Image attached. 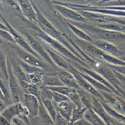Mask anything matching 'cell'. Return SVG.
I'll return each mask as SVG.
<instances>
[{
	"mask_svg": "<svg viewBox=\"0 0 125 125\" xmlns=\"http://www.w3.org/2000/svg\"><path fill=\"white\" fill-rule=\"evenodd\" d=\"M30 2H31L34 9H35V12H36L37 20H38L37 23L38 24V27L40 28L39 29L41 31H42L44 34H46L47 35L55 39L59 42H60L68 50H69L70 52H71L74 55H76L78 59H79L80 60H82L85 62L84 59L82 58V56L77 52L76 49L73 47V41H67V36H65L64 35H63L62 33H61L59 31H58L57 29H56L51 22L43 15L41 11L38 9V8L36 6V5L32 1H30Z\"/></svg>",
	"mask_w": 125,
	"mask_h": 125,
	"instance_id": "6da1fadb",
	"label": "cell"
},
{
	"mask_svg": "<svg viewBox=\"0 0 125 125\" xmlns=\"http://www.w3.org/2000/svg\"><path fill=\"white\" fill-rule=\"evenodd\" d=\"M68 22H70L73 26L82 29L92 40L93 38H95V40H103L113 44L115 43L124 41V33L101 29L94 26V25L88 24L86 22H76L71 21Z\"/></svg>",
	"mask_w": 125,
	"mask_h": 125,
	"instance_id": "7a4b0ae2",
	"label": "cell"
},
{
	"mask_svg": "<svg viewBox=\"0 0 125 125\" xmlns=\"http://www.w3.org/2000/svg\"><path fill=\"white\" fill-rule=\"evenodd\" d=\"M36 35L38 37H39L41 39H42L45 43H47L49 45V47H51L53 50H55V52H57L58 53L62 55L63 57H64L67 59H70V60L76 61L79 64H80L82 66L88 67V64H87L85 62H84L83 61L80 60L79 59H78L76 55H74L71 52L68 50L63 44H62L60 42L56 41L55 39L47 35L46 34H44L39 29H36Z\"/></svg>",
	"mask_w": 125,
	"mask_h": 125,
	"instance_id": "3957f363",
	"label": "cell"
},
{
	"mask_svg": "<svg viewBox=\"0 0 125 125\" xmlns=\"http://www.w3.org/2000/svg\"><path fill=\"white\" fill-rule=\"evenodd\" d=\"M92 67L94 71L97 72L100 76H103L106 80L116 91H118L123 97L124 96V92L123 91L124 85L118 80V79L115 77L113 71L109 67H108V66L106 64H104L102 62L95 61L92 64Z\"/></svg>",
	"mask_w": 125,
	"mask_h": 125,
	"instance_id": "277c9868",
	"label": "cell"
},
{
	"mask_svg": "<svg viewBox=\"0 0 125 125\" xmlns=\"http://www.w3.org/2000/svg\"><path fill=\"white\" fill-rule=\"evenodd\" d=\"M86 21L94 22V24L108 23V22H117V23L124 25V17H118L114 16H109L104 14H95L88 11H79Z\"/></svg>",
	"mask_w": 125,
	"mask_h": 125,
	"instance_id": "5b68a950",
	"label": "cell"
},
{
	"mask_svg": "<svg viewBox=\"0 0 125 125\" xmlns=\"http://www.w3.org/2000/svg\"><path fill=\"white\" fill-rule=\"evenodd\" d=\"M7 70H8V86H9V92L10 93L11 98L15 103H19L21 95H22V88L17 80V79L14 74L12 66L9 62V60L7 59Z\"/></svg>",
	"mask_w": 125,
	"mask_h": 125,
	"instance_id": "8992f818",
	"label": "cell"
},
{
	"mask_svg": "<svg viewBox=\"0 0 125 125\" xmlns=\"http://www.w3.org/2000/svg\"><path fill=\"white\" fill-rule=\"evenodd\" d=\"M68 71H70L73 75L79 88L83 89V90L85 91V92H87L88 93H89L90 94H92L94 97L97 99L99 101L104 100V98L101 96L100 93L91 85V84L81 76L79 71L77 69H76V68H74L73 67H72L71 64V67L69 68V70H68Z\"/></svg>",
	"mask_w": 125,
	"mask_h": 125,
	"instance_id": "52a82bcc",
	"label": "cell"
},
{
	"mask_svg": "<svg viewBox=\"0 0 125 125\" xmlns=\"http://www.w3.org/2000/svg\"><path fill=\"white\" fill-rule=\"evenodd\" d=\"M22 33H23V36L22 37L24 38V39L29 44V46L31 47V49L39 56V58H42L47 63H49L50 64H53L52 60L49 57L47 52H46V50H45L44 47L39 43V41H38L33 36L29 35V33H27L26 31H22Z\"/></svg>",
	"mask_w": 125,
	"mask_h": 125,
	"instance_id": "ba28073f",
	"label": "cell"
},
{
	"mask_svg": "<svg viewBox=\"0 0 125 125\" xmlns=\"http://www.w3.org/2000/svg\"><path fill=\"white\" fill-rule=\"evenodd\" d=\"M0 17L2 18V20L3 22H5V24H4V25L6 26V28H7L8 32L10 34L11 36H12V38H13V39H14V43H17V44L19 45V46L21 47V49H22L23 50H25V51H26V52L31 53V54L33 55H35V57L39 58V56H38L35 52H34V51L31 49V47L29 46V44L27 43V42L26 41V40L24 39V38L22 37V35H21L20 34L17 30H15L12 26H11V25L9 23V22H8L4 17H2L1 14H0Z\"/></svg>",
	"mask_w": 125,
	"mask_h": 125,
	"instance_id": "9c48e42d",
	"label": "cell"
},
{
	"mask_svg": "<svg viewBox=\"0 0 125 125\" xmlns=\"http://www.w3.org/2000/svg\"><path fill=\"white\" fill-rule=\"evenodd\" d=\"M53 3L55 5V10H57L62 16L67 19L69 21L76 22H87L86 20L79 12H77V11L72 10L69 8H67L65 6L61 5L55 1L53 2Z\"/></svg>",
	"mask_w": 125,
	"mask_h": 125,
	"instance_id": "30bf717a",
	"label": "cell"
},
{
	"mask_svg": "<svg viewBox=\"0 0 125 125\" xmlns=\"http://www.w3.org/2000/svg\"><path fill=\"white\" fill-rule=\"evenodd\" d=\"M92 43L102 52L114 56V57H116L119 59L124 57V54L113 43L103 40H94Z\"/></svg>",
	"mask_w": 125,
	"mask_h": 125,
	"instance_id": "8fae6325",
	"label": "cell"
},
{
	"mask_svg": "<svg viewBox=\"0 0 125 125\" xmlns=\"http://www.w3.org/2000/svg\"><path fill=\"white\" fill-rule=\"evenodd\" d=\"M23 104H24L25 109L26 110L27 114H29L30 117L34 118L38 115L39 106H40L38 98H37L34 95L24 93L23 94Z\"/></svg>",
	"mask_w": 125,
	"mask_h": 125,
	"instance_id": "7c38bea8",
	"label": "cell"
},
{
	"mask_svg": "<svg viewBox=\"0 0 125 125\" xmlns=\"http://www.w3.org/2000/svg\"><path fill=\"white\" fill-rule=\"evenodd\" d=\"M77 70L79 71H80V72H82V73H85V75H87V76H90L91 78H92V79H95L96 81H97V82H99V83H100L101 84H103L104 85H105L106 87H107L109 89H110L112 92L114 93V94H117L118 96H119V97H124L118 91H116L114 88H113L106 80V79L102 76H100L99 73H97V72H95V71H94L92 69H90L89 67H83V66H82V65H77Z\"/></svg>",
	"mask_w": 125,
	"mask_h": 125,
	"instance_id": "4fadbf2b",
	"label": "cell"
},
{
	"mask_svg": "<svg viewBox=\"0 0 125 125\" xmlns=\"http://www.w3.org/2000/svg\"><path fill=\"white\" fill-rule=\"evenodd\" d=\"M17 55L20 59H21L22 61H23L24 62L31 66L40 68V69L42 70H43L47 66L46 64L41 60H40L38 58L35 57V55H31V53L22 49H17Z\"/></svg>",
	"mask_w": 125,
	"mask_h": 125,
	"instance_id": "5bb4252c",
	"label": "cell"
},
{
	"mask_svg": "<svg viewBox=\"0 0 125 125\" xmlns=\"http://www.w3.org/2000/svg\"><path fill=\"white\" fill-rule=\"evenodd\" d=\"M44 47L45 50H46V52H47L49 57L50 58V59L52 60L53 64L62 68L63 70H66V71L69 70L71 64L67 62V61L65 59V58H64L62 55H60L57 52L53 50L51 47H50L48 46V45H47L46 47Z\"/></svg>",
	"mask_w": 125,
	"mask_h": 125,
	"instance_id": "9a60e30c",
	"label": "cell"
},
{
	"mask_svg": "<svg viewBox=\"0 0 125 125\" xmlns=\"http://www.w3.org/2000/svg\"><path fill=\"white\" fill-rule=\"evenodd\" d=\"M101 96L103 97L104 100L107 104H111L116 110L121 111V112H124V103L120 98L121 97L118 96L117 94L112 93V92H100Z\"/></svg>",
	"mask_w": 125,
	"mask_h": 125,
	"instance_id": "2e32d148",
	"label": "cell"
},
{
	"mask_svg": "<svg viewBox=\"0 0 125 125\" xmlns=\"http://www.w3.org/2000/svg\"><path fill=\"white\" fill-rule=\"evenodd\" d=\"M17 2L20 9L21 10L22 14L29 20L37 23L38 20H37L36 12L35 9H34L31 2L27 1V0H19Z\"/></svg>",
	"mask_w": 125,
	"mask_h": 125,
	"instance_id": "e0dca14e",
	"label": "cell"
},
{
	"mask_svg": "<svg viewBox=\"0 0 125 125\" xmlns=\"http://www.w3.org/2000/svg\"><path fill=\"white\" fill-rule=\"evenodd\" d=\"M56 76H58V78L59 79V80L61 81L63 85L75 89H79V85L76 81L73 75L70 71L62 70L56 73Z\"/></svg>",
	"mask_w": 125,
	"mask_h": 125,
	"instance_id": "ac0fdd59",
	"label": "cell"
},
{
	"mask_svg": "<svg viewBox=\"0 0 125 125\" xmlns=\"http://www.w3.org/2000/svg\"><path fill=\"white\" fill-rule=\"evenodd\" d=\"M83 118L92 125H106V123L96 114L92 108L85 110L83 115Z\"/></svg>",
	"mask_w": 125,
	"mask_h": 125,
	"instance_id": "d6986e66",
	"label": "cell"
},
{
	"mask_svg": "<svg viewBox=\"0 0 125 125\" xmlns=\"http://www.w3.org/2000/svg\"><path fill=\"white\" fill-rule=\"evenodd\" d=\"M26 111V109L22 106V105L20 103H17L16 104L11 106L8 109H7L3 112V117H5L8 120H10L14 115H19L20 113H22L23 112Z\"/></svg>",
	"mask_w": 125,
	"mask_h": 125,
	"instance_id": "ffe728a7",
	"label": "cell"
},
{
	"mask_svg": "<svg viewBox=\"0 0 125 125\" xmlns=\"http://www.w3.org/2000/svg\"><path fill=\"white\" fill-rule=\"evenodd\" d=\"M94 26L100 28L101 29H104L106 31H117L124 33V25H121L117 22H108V23H101V24H93Z\"/></svg>",
	"mask_w": 125,
	"mask_h": 125,
	"instance_id": "44dd1931",
	"label": "cell"
},
{
	"mask_svg": "<svg viewBox=\"0 0 125 125\" xmlns=\"http://www.w3.org/2000/svg\"><path fill=\"white\" fill-rule=\"evenodd\" d=\"M67 25L68 26L71 31L74 34V35L79 38V40H81V41H86V42H89V43H92L93 42V40L86 33H85L82 29H80L79 28L73 26V24H71L70 22L67 21Z\"/></svg>",
	"mask_w": 125,
	"mask_h": 125,
	"instance_id": "7402d4cb",
	"label": "cell"
},
{
	"mask_svg": "<svg viewBox=\"0 0 125 125\" xmlns=\"http://www.w3.org/2000/svg\"><path fill=\"white\" fill-rule=\"evenodd\" d=\"M41 102L43 104V106L45 107L47 112H48V114L50 116L51 119L54 122L58 112H57V110H56L55 106V104L53 103L52 100L51 98H50V99H43V100H41Z\"/></svg>",
	"mask_w": 125,
	"mask_h": 125,
	"instance_id": "603a6c76",
	"label": "cell"
},
{
	"mask_svg": "<svg viewBox=\"0 0 125 125\" xmlns=\"http://www.w3.org/2000/svg\"><path fill=\"white\" fill-rule=\"evenodd\" d=\"M76 91H77V93L79 97H80V100H81L83 106L86 109L92 108L93 96L92 94H90L89 93H88L87 92H85V91L80 89V88L77 89Z\"/></svg>",
	"mask_w": 125,
	"mask_h": 125,
	"instance_id": "cb8c5ba5",
	"label": "cell"
},
{
	"mask_svg": "<svg viewBox=\"0 0 125 125\" xmlns=\"http://www.w3.org/2000/svg\"><path fill=\"white\" fill-rule=\"evenodd\" d=\"M63 85L61 81L59 80V79L58 76L55 75H51V76H46L43 77L42 80V87H55V86H61Z\"/></svg>",
	"mask_w": 125,
	"mask_h": 125,
	"instance_id": "d4e9b609",
	"label": "cell"
},
{
	"mask_svg": "<svg viewBox=\"0 0 125 125\" xmlns=\"http://www.w3.org/2000/svg\"><path fill=\"white\" fill-rule=\"evenodd\" d=\"M100 104H101L102 106L104 107V110L106 112V113L109 115V117H111V118H112H112H114L118 120V121H121V122H123V121H124V115L119 114V113H118L117 111H115V109H113L111 106H109L106 103V102H104V100H102V101H100Z\"/></svg>",
	"mask_w": 125,
	"mask_h": 125,
	"instance_id": "484cf974",
	"label": "cell"
},
{
	"mask_svg": "<svg viewBox=\"0 0 125 125\" xmlns=\"http://www.w3.org/2000/svg\"><path fill=\"white\" fill-rule=\"evenodd\" d=\"M22 90L25 94L34 95V96H35L37 98H38L39 100L41 98V87L38 85H33V84H31L29 83L24 88H22Z\"/></svg>",
	"mask_w": 125,
	"mask_h": 125,
	"instance_id": "4316f807",
	"label": "cell"
},
{
	"mask_svg": "<svg viewBox=\"0 0 125 125\" xmlns=\"http://www.w3.org/2000/svg\"><path fill=\"white\" fill-rule=\"evenodd\" d=\"M18 65L20 67L21 69L23 71V72L26 74V75H29V74H32V73H38V72H42L43 70L40 69V68L35 67H33L31 66L28 64H26V62H24L23 61H22L21 59H18Z\"/></svg>",
	"mask_w": 125,
	"mask_h": 125,
	"instance_id": "83f0119b",
	"label": "cell"
},
{
	"mask_svg": "<svg viewBox=\"0 0 125 125\" xmlns=\"http://www.w3.org/2000/svg\"><path fill=\"white\" fill-rule=\"evenodd\" d=\"M87 109L85 107H82V108H76L74 107L72 113H71V119L70 121L71 123H75L76 121L80 120L81 118H83V115H84V112H85Z\"/></svg>",
	"mask_w": 125,
	"mask_h": 125,
	"instance_id": "f1b7e54d",
	"label": "cell"
},
{
	"mask_svg": "<svg viewBox=\"0 0 125 125\" xmlns=\"http://www.w3.org/2000/svg\"><path fill=\"white\" fill-rule=\"evenodd\" d=\"M27 77H28V80H29V83L40 86L42 84L43 73V71L35 73H32V74L27 75Z\"/></svg>",
	"mask_w": 125,
	"mask_h": 125,
	"instance_id": "f546056e",
	"label": "cell"
},
{
	"mask_svg": "<svg viewBox=\"0 0 125 125\" xmlns=\"http://www.w3.org/2000/svg\"><path fill=\"white\" fill-rule=\"evenodd\" d=\"M7 59L5 55L0 47V70L2 72V73L4 74L5 79L6 80H8V70H7Z\"/></svg>",
	"mask_w": 125,
	"mask_h": 125,
	"instance_id": "4dcf8cb0",
	"label": "cell"
},
{
	"mask_svg": "<svg viewBox=\"0 0 125 125\" xmlns=\"http://www.w3.org/2000/svg\"><path fill=\"white\" fill-rule=\"evenodd\" d=\"M38 115H41V117L42 118V119L45 121V122H47L49 124H52L53 121L51 119L50 116L49 115L48 112H47L46 109L43 106V104L41 102H40V106H39V111H38Z\"/></svg>",
	"mask_w": 125,
	"mask_h": 125,
	"instance_id": "1f68e13d",
	"label": "cell"
},
{
	"mask_svg": "<svg viewBox=\"0 0 125 125\" xmlns=\"http://www.w3.org/2000/svg\"><path fill=\"white\" fill-rule=\"evenodd\" d=\"M51 96H52V101L55 104H59L61 102L68 100V98L67 97H65L64 95H62L59 93H57V92H51Z\"/></svg>",
	"mask_w": 125,
	"mask_h": 125,
	"instance_id": "d6a6232c",
	"label": "cell"
},
{
	"mask_svg": "<svg viewBox=\"0 0 125 125\" xmlns=\"http://www.w3.org/2000/svg\"><path fill=\"white\" fill-rule=\"evenodd\" d=\"M0 38H2L5 40H7L8 41H10L11 43H14V41L12 36H11V35L8 32V30L0 29Z\"/></svg>",
	"mask_w": 125,
	"mask_h": 125,
	"instance_id": "836d02e7",
	"label": "cell"
},
{
	"mask_svg": "<svg viewBox=\"0 0 125 125\" xmlns=\"http://www.w3.org/2000/svg\"><path fill=\"white\" fill-rule=\"evenodd\" d=\"M54 122L55 123V125H68V124H69V121L63 118L59 113H57V115H56Z\"/></svg>",
	"mask_w": 125,
	"mask_h": 125,
	"instance_id": "e575fe53",
	"label": "cell"
},
{
	"mask_svg": "<svg viewBox=\"0 0 125 125\" xmlns=\"http://www.w3.org/2000/svg\"><path fill=\"white\" fill-rule=\"evenodd\" d=\"M0 90L2 91V94H4L5 98H8L9 97V90L7 87V85H5V82L2 80V79L0 78Z\"/></svg>",
	"mask_w": 125,
	"mask_h": 125,
	"instance_id": "d590c367",
	"label": "cell"
},
{
	"mask_svg": "<svg viewBox=\"0 0 125 125\" xmlns=\"http://www.w3.org/2000/svg\"><path fill=\"white\" fill-rule=\"evenodd\" d=\"M73 124L74 125H92L90 123H88L86 120H85L83 118H81L80 120L76 121L75 123H73Z\"/></svg>",
	"mask_w": 125,
	"mask_h": 125,
	"instance_id": "8d00e7d4",
	"label": "cell"
},
{
	"mask_svg": "<svg viewBox=\"0 0 125 125\" xmlns=\"http://www.w3.org/2000/svg\"><path fill=\"white\" fill-rule=\"evenodd\" d=\"M14 121L16 125H26V123L23 122V121L20 120V118H14Z\"/></svg>",
	"mask_w": 125,
	"mask_h": 125,
	"instance_id": "74e56055",
	"label": "cell"
},
{
	"mask_svg": "<svg viewBox=\"0 0 125 125\" xmlns=\"http://www.w3.org/2000/svg\"><path fill=\"white\" fill-rule=\"evenodd\" d=\"M5 108V102L0 99V111H2V110H4Z\"/></svg>",
	"mask_w": 125,
	"mask_h": 125,
	"instance_id": "f35d334b",
	"label": "cell"
},
{
	"mask_svg": "<svg viewBox=\"0 0 125 125\" xmlns=\"http://www.w3.org/2000/svg\"><path fill=\"white\" fill-rule=\"evenodd\" d=\"M0 29H3V30H8L7 29V28H6V26L3 24V23H2L1 22H0Z\"/></svg>",
	"mask_w": 125,
	"mask_h": 125,
	"instance_id": "ab89813d",
	"label": "cell"
},
{
	"mask_svg": "<svg viewBox=\"0 0 125 125\" xmlns=\"http://www.w3.org/2000/svg\"><path fill=\"white\" fill-rule=\"evenodd\" d=\"M5 96H4V94H2V91L0 90V99L1 100H3V99H5Z\"/></svg>",
	"mask_w": 125,
	"mask_h": 125,
	"instance_id": "60d3db41",
	"label": "cell"
}]
</instances>
